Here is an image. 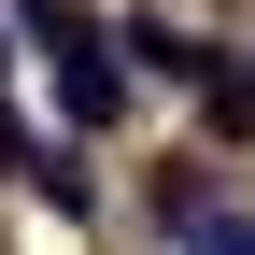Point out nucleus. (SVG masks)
<instances>
[{"mask_svg":"<svg viewBox=\"0 0 255 255\" xmlns=\"http://www.w3.org/2000/svg\"><path fill=\"white\" fill-rule=\"evenodd\" d=\"M14 14H28V43H43V71H57V114H71V128H114V114H128L114 28H85L71 0H14Z\"/></svg>","mask_w":255,"mask_h":255,"instance_id":"nucleus-1","label":"nucleus"},{"mask_svg":"<svg viewBox=\"0 0 255 255\" xmlns=\"http://www.w3.org/2000/svg\"><path fill=\"white\" fill-rule=\"evenodd\" d=\"M114 57H142L156 85H213V71H227V43H199V28H170V14H128Z\"/></svg>","mask_w":255,"mask_h":255,"instance_id":"nucleus-2","label":"nucleus"},{"mask_svg":"<svg viewBox=\"0 0 255 255\" xmlns=\"http://www.w3.org/2000/svg\"><path fill=\"white\" fill-rule=\"evenodd\" d=\"M199 114H213V142H255V57H227V71L199 85Z\"/></svg>","mask_w":255,"mask_h":255,"instance_id":"nucleus-3","label":"nucleus"},{"mask_svg":"<svg viewBox=\"0 0 255 255\" xmlns=\"http://www.w3.org/2000/svg\"><path fill=\"white\" fill-rule=\"evenodd\" d=\"M170 241H184V255H255V213H227V199H213L199 227H170Z\"/></svg>","mask_w":255,"mask_h":255,"instance_id":"nucleus-4","label":"nucleus"},{"mask_svg":"<svg viewBox=\"0 0 255 255\" xmlns=\"http://www.w3.org/2000/svg\"><path fill=\"white\" fill-rule=\"evenodd\" d=\"M28 184H43L57 213H85V156H57V142H28Z\"/></svg>","mask_w":255,"mask_h":255,"instance_id":"nucleus-5","label":"nucleus"},{"mask_svg":"<svg viewBox=\"0 0 255 255\" xmlns=\"http://www.w3.org/2000/svg\"><path fill=\"white\" fill-rule=\"evenodd\" d=\"M0 71H14V57H0Z\"/></svg>","mask_w":255,"mask_h":255,"instance_id":"nucleus-6","label":"nucleus"}]
</instances>
